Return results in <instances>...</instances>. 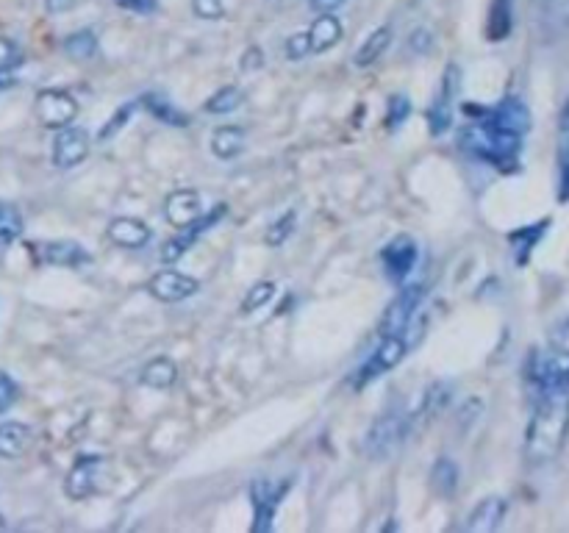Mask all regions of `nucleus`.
Segmentation results:
<instances>
[{
  "label": "nucleus",
  "instance_id": "obj_12",
  "mask_svg": "<svg viewBox=\"0 0 569 533\" xmlns=\"http://www.w3.org/2000/svg\"><path fill=\"white\" fill-rule=\"evenodd\" d=\"M286 492H289V484H273V481H256L253 484V509H256L253 531H270L275 509L286 497Z\"/></svg>",
  "mask_w": 569,
  "mask_h": 533
},
{
  "label": "nucleus",
  "instance_id": "obj_14",
  "mask_svg": "<svg viewBox=\"0 0 569 533\" xmlns=\"http://www.w3.org/2000/svg\"><path fill=\"white\" fill-rule=\"evenodd\" d=\"M164 217L175 228H189L200 220V198L195 189H178L164 200Z\"/></svg>",
  "mask_w": 569,
  "mask_h": 533
},
{
  "label": "nucleus",
  "instance_id": "obj_31",
  "mask_svg": "<svg viewBox=\"0 0 569 533\" xmlns=\"http://www.w3.org/2000/svg\"><path fill=\"white\" fill-rule=\"evenodd\" d=\"M273 295H275V284H270V281H264V284H256L248 292L245 303H242V311H245V314H253V311H259L261 306H267V303L273 300Z\"/></svg>",
  "mask_w": 569,
  "mask_h": 533
},
{
  "label": "nucleus",
  "instance_id": "obj_24",
  "mask_svg": "<svg viewBox=\"0 0 569 533\" xmlns=\"http://www.w3.org/2000/svg\"><path fill=\"white\" fill-rule=\"evenodd\" d=\"M20 234H23V214L14 203L0 200V253L12 248Z\"/></svg>",
  "mask_w": 569,
  "mask_h": 533
},
{
  "label": "nucleus",
  "instance_id": "obj_38",
  "mask_svg": "<svg viewBox=\"0 0 569 533\" xmlns=\"http://www.w3.org/2000/svg\"><path fill=\"white\" fill-rule=\"evenodd\" d=\"M511 17H508V0H497L495 3V12H492V28L500 25V31H497V39H503L508 34V28H511ZM489 28V31H492Z\"/></svg>",
  "mask_w": 569,
  "mask_h": 533
},
{
  "label": "nucleus",
  "instance_id": "obj_32",
  "mask_svg": "<svg viewBox=\"0 0 569 533\" xmlns=\"http://www.w3.org/2000/svg\"><path fill=\"white\" fill-rule=\"evenodd\" d=\"M558 203H569V148H558Z\"/></svg>",
  "mask_w": 569,
  "mask_h": 533
},
{
  "label": "nucleus",
  "instance_id": "obj_2",
  "mask_svg": "<svg viewBox=\"0 0 569 533\" xmlns=\"http://www.w3.org/2000/svg\"><path fill=\"white\" fill-rule=\"evenodd\" d=\"M569 436V389L547 386L539 392L536 409L525 431V461L531 467H545L558 459Z\"/></svg>",
  "mask_w": 569,
  "mask_h": 533
},
{
  "label": "nucleus",
  "instance_id": "obj_16",
  "mask_svg": "<svg viewBox=\"0 0 569 533\" xmlns=\"http://www.w3.org/2000/svg\"><path fill=\"white\" fill-rule=\"evenodd\" d=\"M506 500L503 497H483L481 503L472 509L470 520L464 522V528L470 533H492L500 528V522L506 517Z\"/></svg>",
  "mask_w": 569,
  "mask_h": 533
},
{
  "label": "nucleus",
  "instance_id": "obj_18",
  "mask_svg": "<svg viewBox=\"0 0 569 533\" xmlns=\"http://www.w3.org/2000/svg\"><path fill=\"white\" fill-rule=\"evenodd\" d=\"M37 256L42 264H50V267H84V264H89V253L78 248L75 242H42L37 248Z\"/></svg>",
  "mask_w": 569,
  "mask_h": 533
},
{
  "label": "nucleus",
  "instance_id": "obj_15",
  "mask_svg": "<svg viewBox=\"0 0 569 533\" xmlns=\"http://www.w3.org/2000/svg\"><path fill=\"white\" fill-rule=\"evenodd\" d=\"M103 459L100 456H84L73 464V470L67 472V497L70 500H84L95 492V478H98V470Z\"/></svg>",
  "mask_w": 569,
  "mask_h": 533
},
{
  "label": "nucleus",
  "instance_id": "obj_30",
  "mask_svg": "<svg viewBox=\"0 0 569 533\" xmlns=\"http://www.w3.org/2000/svg\"><path fill=\"white\" fill-rule=\"evenodd\" d=\"M545 23L556 34L569 28V0H545Z\"/></svg>",
  "mask_w": 569,
  "mask_h": 533
},
{
  "label": "nucleus",
  "instance_id": "obj_17",
  "mask_svg": "<svg viewBox=\"0 0 569 533\" xmlns=\"http://www.w3.org/2000/svg\"><path fill=\"white\" fill-rule=\"evenodd\" d=\"M109 242L117 248H145L150 242V228L137 217H117L109 228H106Z\"/></svg>",
  "mask_w": 569,
  "mask_h": 533
},
{
  "label": "nucleus",
  "instance_id": "obj_39",
  "mask_svg": "<svg viewBox=\"0 0 569 533\" xmlns=\"http://www.w3.org/2000/svg\"><path fill=\"white\" fill-rule=\"evenodd\" d=\"M411 112V103L403 95H397V98L389 100V125H400Z\"/></svg>",
  "mask_w": 569,
  "mask_h": 533
},
{
  "label": "nucleus",
  "instance_id": "obj_43",
  "mask_svg": "<svg viewBox=\"0 0 569 533\" xmlns=\"http://www.w3.org/2000/svg\"><path fill=\"white\" fill-rule=\"evenodd\" d=\"M309 6L317 14H334L336 9L345 6V0H309Z\"/></svg>",
  "mask_w": 569,
  "mask_h": 533
},
{
  "label": "nucleus",
  "instance_id": "obj_1",
  "mask_svg": "<svg viewBox=\"0 0 569 533\" xmlns=\"http://www.w3.org/2000/svg\"><path fill=\"white\" fill-rule=\"evenodd\" d=\"M528 128H531L528 106L517 98H506L495 109H486L478 123L461 131V148L481 162L506 170L517 162Z\"/></svg>",
  "mask_w": 569,
  "mask_h": 533
},
{
  "label": "nucleus",
  "instance_id": "obj_46",
  "mask_svg": "<svg viewBox=\"0 0 569 533\" xmlns=\"http://www.w3.org/2000/svg\"><path fill=\"white\" fill-rule=\"evenodd\" d=\"M14 73H17V67H9V70H0V95H3L6 89H12Z\"/></svg>",
  "mask_w": 569,
  "mask_h": 533
},
{
  "label": "nucleus",
  "instance_id": "obj_34",
  "mask_svg": "<svg viewBox=\"0 0 569 533\" xmlns=\"http://www.w3.org/2000/svg\"><path fill=\"white\" fill-rule=\"evenodd\" d=\"M284 53H286V59H292V62H297V59H306V56L311 53L309 34H292V37L286 39Z\"/></svg>",
  "mask_w": 569,
  "mask_h": 533
},
{
  "label": "nucleus",
  "instance_id": "obj_25",
  "mask_svg": "<svg viewBox=\"0 0 569 533\" xmlns=\"http://www.w3.org/2000/svg\"><path fill=\"white\" fill-rule=\"evenodd\" d=\"M175 378H178V367L167 356H156L142 370V384L150 386V389H170L175 384Z\"/></svg>",
  "mask_w": 569,
  "mask_h": 533
},
{
  "label": "nucleus",
  "instance_id": "obj_28",
  "mask_svg": "<svg viewBox=\"0 0 569 533\" xmlns=\"http://www.w3.org/2000/svg\"><path fill=\"white\" fill-rule=\"evenodd\" d=\"M242 103V92L236 87H223L217 89V95H211L206 100V106H203V112L206 114H231L236 112V106Z\"/></svg>",
  "mask_w": 569,
  "mask_h": 533
},
{
  "label": "nucleus",
  "instance_id": "obj_11",
  "mask_svg": "<svg viewBox=\"0 0 569 533\" xmlns=\"http://www.w3.org/2000/svg\"><path fill=\"white\" fill-rule=\"evenodd\" d=\"M89 156V137L81 128H59V134L53 139V164L70 170L75 164H81Z\"/></svg>",
  "mask_w": 569,
  "mask_h": 533
},
{
  "label": "nucleus",
  "instance_id": "obj_47",
  "mask_svg": "<svg viewBox=\"0 0 569 533\" xmlns=\"http://www.w3.org/2000/svg\"><path fill=\"white\" fill-rule=\"evenodd\" d=\"M0 531H6V520L3 517H0Z\"/></svg>",
  "mask_w": 569,
  "mask_h": 533
},
{
  "label": "nucleus",
  "instance_id": "obj_23",
  "mask_svg": "<svg viewBox=\"0 0 569 533\" xmlns=\"http://www.w3.org/2000/svg\"><path fill=\"white\" fill-rule=\"evenodd\" d=\"M545 231H547V220H542V223L520 228V231H514V234L508 236V242H511V250H514V259H517V264H525V261L531 259L533 248L539 245V239L545 236Z\"/></svg>",
  "mask_w": 569,
  "mask_h": 533
},
{
  "label": "nucleus",
  "instance_id": "obj_44",
  "mask_svg": "<svg viewBox=\"0 0 569 533\" xmlns=\"http://www.w3.org/2000/svg\"><path fill=\"white\" fill-rule=\"evenodd\" d=\"M261 64H264V53H261L259 48H250L248 53H245V59H242V67H245V70H259Z\"/></svg>",
  "mask_w": 569,
  "mask_h": 533
},
{
  "label": "nucleus",
  "instance_id": "obj_8",
  "mask_svg": "<svg viewBox=\"0 0 569 533\" xmlns=\"http://www.w3.org/2000/svg\"><path fill=\"white\" fill-rule=\"evenodd\" d=\"M417 256H420V248H417V242H414L409 234L395 236V239L381 250V261H384L386 275H389L392 281H403V278L417 267Z\"/></svg>",
  "mask_w": 569,
  "mask_h": 533
},
{
  "label": "nucleus",
  "instance_id": "obj_13",
  "mask_svg": "<svg viewBox=\"0 0 569 533\" xmlns=\"http://www.w3.org/2000/svg\"><path fill=\"white\" fill-rule=\"evenodd\" d=\"M223 214H225V206H220V209H211L203 220H198L195 225H189V228H184L186 234H181V236H175V239H170L164 248H161V261L164 264H175V261L181 259L184 256L186 250L192 248L195 242H198V236L203 234V231H209L211 225H217L220 220H223Z\"/></svg>",
  "mask_w": 569,
  "mask_h": 533
},
{
  "label": "nucleus",
  "instance_id": "obj_4",
  "mask_svg": "<svg viewBox=\"0 0 569 533\" xmlns=\"http://www.w3.org/2000/svg\"><path fill=\"white\" fill-rule=\"evenodd\" d=\"M34 112H37V120L45 128H64L75 120L78 114V103L70 92L64 89H42L34 100Z\"/></svg>",
  "mask_w": 569,
  "mask_h": 533
},
{
  "label": "nucleus",
  "instance_id": "obj_10",
  "mask_svg": "<svg viewBox=\"0 0 569 533\" xmlns=\"http://www.w3.org/2000/svg\"><path fill=\"white\" fill-rule=\"evenodd\" d=\"M403 356H406V342H403L397 334L384 336V342H381L378 350L372 353V359L361 367L356 386L370 384V381H375L378 375H384V372H389L392 367H397V364L403 361Z\"/></svg>",
  "mask_w": 569,
  "mask_h": 533
},
{
  "label": "nucleus",
  "instance_id": "obj_6",
  "mask_svg": "<svg viewBox=\"0 0 569 533\" xmlns=\"http://www.w3.org/2000/svg\"><path fill=\"white\" fill-rule=\"evenodd\" d=\"M422 298H425V286L422 284H411L406 286V289H400V295H397V298L389 303V309H386L384 323H381V334H400V331L411 323L414 311L420 309Z\"/></svg>",
  "mask_w": 569,
  "mask_h": 533
},
{
  "label": "nucleus",
  "instance_id": "obj_9",
  "mask_svg": "<svg viewBox=\"0 0 569 533\" xmlns=\"http://www.w3.org/2000/svg\"><path fill=\"white\" fill-rule=\"evenodd\" d=\"M200 289V284L189 275L178 273V270H161L150 278L148 292L161 303H181V300L192 298Z\"/></svg>",
  "mask_w": 569,
  "mask_h": 533
},
{
  "label": "nucleus",
  "instance_id": "obj_21",
  "mask_svg": "<svg viewBox=\"0 0 569 533\" xmlns=\"http://www.w3.org/2000/svg\"><path fill=\"white\" fill-rule=\"evenodd\" d=\"M245 148V131L242 128H236V125H223V128H217L214 131V137H211V153L217 156V159H236L239 153Z\"/></svg>",
  "mask_w": 569,
  "mask_h": 533
},
{
  "label": "nucleus",
  "instance_id": "obj_19",
  "mask_svg": "<svg viewBox=\"0 0 569 533\" xmlns=\"http://www.w3.org/2000/svg\"><path fill=\"white\" fill-rule=\"evenodd\" d=\"M31 445V431L23 422H0V459H17Z\"/></svg>",
  "mask_w": 569,
  "mask_h": 533
},
{
  "label": "nucleus",
  "instance_id": "obj_26",
  "mask_svg": "<svg viewBox=\"0 0 569 533\" xmlns=\"http://www.w3.org/2000/svg\"><path fill=\"white\" fill-rule=\"evenodd\" d=\"M62 48L73 62H87V59H92L98 53V39H95L92 31H75V34L64 39Z\"/></svg>",
  "mask_w": 569,
  "mask_h": 533
},
{
  "label": "nucleus",
  "instance_id": "obj_27",
  "mask_svg": "<svg viewBox=\"0 0 569 533\" xmlns=\"http://www.w3.org/2000/svg\"><path fill=\"white\" fill-rule=\"evenodd\" d=\"M142 103L148 106L150 112L156 114L159 120H164V123H170V125H186L189 120H186V114L178 109V106H173L170 100L164 98V95H145L142 98Z\"/></svg>",
  "mask_w": 569,
  "mask_h": 533
},
{
  "label": "nucleus",
  "instance_id": "obj_42",
  "mask_svg": "<svg viewBox=\"0 0 569 533\" xmlns=\"http://www.w3.org/2000/svg\"><path fill=\"white\" fill-rule=\"evenodd\" d=\"M558 148H569V98L561 109V117H558Z\"/></svg>",
  "mask_w": 569,
  "mask_h": 533
},
{
  "label": "nucleus",
  "instance_id": "obj_29",
  "mask_svg": "<svg viewBox=\"0 0 569 533\" xmlns=\"http://www.w3.org/2000/svg\"><path fill=\"white\" fill-rule=\"evenodd\" d=\"M431 481H433V486H436V492H442V495H453V489H456V481H458V467L450 459L436 461Z\"/></svg>",
  "mask_w": 569,
  "mask_h": 533
},
{
  "label": "nucleus",
  "instance_id": "obj_40",
  "mask_svg": "<svg viewBox=\"0 0 569 533\" xmlns=\"http://www.w3.org/2000/svg\"><path fill=\"white\" fill-rule=\"evenodd\" d=\"M131 114H134V106H123V109L117 112V117H114L112 123L103 125V131H100V139L114 137V131H117V128H120V125L125 123V120H131Z\"/></svg>",
  "mask_w": 569,
  "mask_h": 533
},
{
  "label": "nucleus",
  "instance_id": "obj_35",
  "mask_svg": "<svg viewBox=\"0 0 569 533\" xmlns=\"http://www.w3.org/2000/svg\"><path fill=\"white\" fill-rule=\"evenodd\" d=\"M17 397H20V389H17V384H14L12 375L0 372V414L12 409L14 403H17Z\"/></svg>",
  "mask_w": 569,
  "mask_h": 533
},
{
  "label": "nucleus",
  "instance_id": "obj_41",
  "mask_svg": "<svg viewBox=\"0 0 569 533\" xmlns=\"http://www.w3.org/2000/svg\"><path fill=\"white\" fill-rule=\"evenodd\" d=\"M120 6L128 9V12H139V14H150L159 9V0H120Z\"/></svg>",
  "mask_w": 569,
  "mask_h": 533
},
{
  "label": "nucleus",
  "instance_id": "obj_45",
  "mask_svg": "<svg viewBox=\"0 0 569 533\" xmlns=\"http://www.w3.org/2000/svg\"><path fill=\"white\" fill-rule=\"evenodd\" d=\"M75 3H78V0H45V9H48L50 14H62L75 9Z\"/></svg>",
  "mask_w": 569,
  "mask_h": 533
},
{
  "label": "nucleus",
  "instance_id": "obj_37",
  "mask_svg": "<svg viewBox=\"0 0 569 533\" xmlns=\"http://www.w3.org/2000/svg\"><path fill=\"white\" fill-rule=\"evenodd\" d=\"M20 64V50L14 45L12 39L0 37V70H9V67H17Z\"/></svg>",
  "mask_w": 569,
  "mask_h": 533
},
{
  "label": "nucleus",
  "instance_id": "obj_5",
  "mask_svg": "<svg viewBox=\"0 0 569 533\" xmlns=\"http://www.w3.org/2000/svg\"><path fill=\"white\" fill-rule=\"evenodd\" d=\"M406 428H409V422L403 420L400 414H386L364 436V453L370 459H384V456H389L403 442Z\"/></svg>",
  "mask_w": 569,
  "mask_h": 533
},
{
  "label": "nucleus",
  "instance_id": "obj_36",
  "mask_svg": "<svg viewBox=\"0 0 569 533\" xmlns=\"http://www.w3.org/2000/svg\"><path fill=\"white\" fill-rule=\"evenodd\" d=\"M192 9L200 20H220L223 17V0H192Z\"/></svg>",
  "mask_w": 569,
  "mask_h": 533
},
{
  "label": "nucleus",
  "instance_id": "obj_22",
  "mask_svg": "<svg viewBox=\"0 0 569 533\" xmlns=\"http://www.w3.org/2000/svg\"><path fill=\"white\" fill-rule=\"evenodd\" d=\"M392 45V31L381 25V28H375L370 37L361 42V48L356 50V56H353V64L356 67H370L375 64L381 56H384V50Z\"/></svg>",
  "mask_w": 569,
  "mask_h": 533
},
{
  "label": "nucleus",
  "instance_id": "obj_20",
  "mask_svg": "<svg viewBox=\"0 0 569 533\" xmlns=\"http://www.w3.org/2000/svg\"><path fill=\"white\" fill-rule=\"evenodd\" d=\"M339 39H342V25L334 14H320L317 23L309 28L311 53H325V50L334 48Z\"/></svg>",
  "mask_w": 569,
  "mask_h": 533
},
{
  "label": "nucleus",
  "instance_id": "obj_7",
  "mask_svg": "<svg viewBox=\"0 0 569 533\" xmlns=\"http://www.w3.org/2000/svg\"><path fill=\"white\" fill-rule=\"evenodd\" d=\"M458 84H461L458 67L456 64H447L442 89H439V95H436V100L431 103V109H428V128H431L433 137L445 134L447 128H450V123H453V98H456Z\"/></svg>",
  "mask_w": 569,
  "mask_h": 533
},
{
  "label": "nucleus",
  "instance_id": "obj_33",
  "mask_svg": "<svg viewBox=\"0 0 569 533\" xmlns=\"http://www.w3.org/2000/svg\"><path fill=\"white\" fill-rule=\"evenodd\" d=\"M292 228H295V211H286L281 220H275L270 225V231H267V245H281L286 236L292 234Z\"/></svg>",
  "mask_w": 569,
  "mask_h": 533
},
{
  "label": "nucleus",
  "instance_id": "obj_3",
  "mask_svg": "<svg viewBox=\"0 0 569 533\" xmlns=\"http://www.w3.org/2000/svg\"><path fill=\"white\" fill-rule=\"evenodd\" d=\"M531 378L539 392L547 386H567L569 389V317L550 334L547 350L533 359Z\"/></svg>",
  "mask_w": 569,
  "mask_h": 533
}]
</instances>
